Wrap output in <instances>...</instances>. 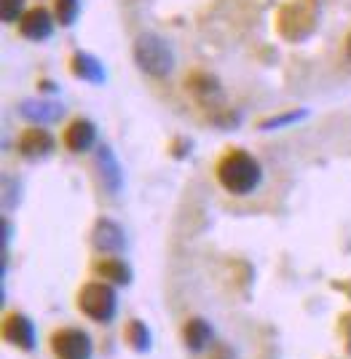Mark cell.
I'll use <instances>...</instances> for the list:
<instances>
[{"label":"cell","mask_w":351,"mask_h":359,"mask_svg":"<svg viewBox=\"0 0 351 359\" xmlns=\"http://www.w3.org/2000/svg\"><path fill=\"white\" fill-rule=\"evenodd\" d=\"M214 175H217V182L233 196H247L252 194L263 180V169H260V161L247 153L242 148L228 150L217 166H214Z\"/></svg>","instance_id":"6da1fadb"},{"label":"cell","mask_w":351,"mask_h":359,"mask_svg":"<svg viewBox=\"0 0 351 359\" xmlns=\"http://www.w3.org/2000/svg\"><path fill=\"white\" fill-rule=\"evenodd\" d=\"M135 62L145 75L151 78H167L174 67V54L172 46L156 35V32H142L135 41Z\"/></svg>","instance_id":"7a4b0ae2"},{"label":"cell","mask_w":351,"mask_h":359,"mask_svg":"<svg viewBox=\"0 0 351 359\" xmlns=\"http://www.w3.org/2000/svg\"><path fill=\"white\" fill-rule=\"evenodd\" d=\"M78 311L92 322L107 325L118 314V292L110 282H86L78 292Z\"/></svg>","instance_id":"3957f363"},{"label":"cell","mask_w":351,"mask_h":359,"mask_svg":"<svg viewBox=\"0 0 351 359\" xmlns=\"http://www.w3.org/2000/svg\"><path fill=\"white\" fill-rule=\"evenodd\" d=\"M51 351L57 359H92L94 344L81 327H60L51 335Z\"/></svg>","instance_id":"277c9868"},{"label":"cell","mask_w":351,"mask_h":359,"mask_svg":"<svg viewBox=\"0 0 351 359\" xmlns=\"http://www.w3.org/2000/svg\"><path fill=\"white\" fill-rule=\"evenodd\" d=\"M3 338H6V344L16 346L19 351H32L35 344H38L32 319L19 314V311H14V314H8L3 319Z\"/></svg>","instance_id":"5b68a950"},{"label":"cell","mask_w":351,"mask_h":359,"mask_svg":"<svg viewBox=\"0 0 351 359\" xmlns=\"http://www.w3.org/2000/svg\"><path fill=\"white\" fill-rule=\"evenodd\" d=\"M92 241L102 255H118L126 247V233H123V228L116 220L102 217V220H97V225H94Z\"/></svg>","instance_id":"8992f818"},{"label":"cell","mask_w":351,"mask_h":359,"mask_svg":"<svg viewBox=\"0 0 351 359\" xmlns=\"http://www.w3.org/2000/svg\"><path fill=\"white\" fill-rule=\"evenodd\" d=\"M97 169H99V180H102V188L110 196H118L123 191V169L116 158L113 148L99 145L97 150Z\"/></svg>","instance_id":"52a82bcc"},{"label":"cell","mask_w":351,"mask_h":359,"mask_svg":"<svg viewBox=\"0 0 351 359\" xmlns=\"http://www.w3.org/2000/svg\"><path fill=\"white\" fill-rule=\"evenodd\" d=\"M16 148H19V153H22L25 158L41 161V158H46L48 153L54 150V137L48 135L46 129H41V126H32V129H25V132H22Z\"/></svg>","instance_id":"ba28073f"},{"label":"cell","mask_w":351,"mask_h":359,"mask_svg":"<svg viewBox=\"0 0 351 359\" xmlns=\"http://www.w3.org/2000/svg\"><path fill=\"white\" fill-rule=\"evenodd\" d=\"M62 142L70 153H86L97 142V126L89 118H76L62 135Z\"/></svg>","instance_id":"9c48e42d"},{"label":"cell","mask_w":351,"mask_h":359,"mask_svg":"<svg viewBox=\"0 0 351 359\" xmlns=\"http://www.w3.org/2000/svg\"><path fill=\"white\" fill-rule=\"evenodd\" d=\"M19 32L27 38V41H46L48 35L54 32V19L46 8H30L25 11L22 19H19Z\"/></svg>","instance_id":"30bf717a"},{"label":"cell","mask_w":351,"mask_h":359,"mask_svg":"<svg viewBox=\"0 0 351 359\" xmlns=\"http://www.w3.org/2000/svg\"><path fill=\"white\" fill-rule=\"evenodd\" d=\"M19 116L32 121L35 126H46V123H57L64 116V107L60 102H48V100H25L19 105Z\"/></svg>","instance_id":"8fae6325"},{"label":"cell","mask_w":351,"mask_h":359,"mask_svg":"<svg viewBox=\"0 0 351 359\" xmlns=\"http://www.w3.org/2000/svg\"><path fill=\"white\" fill-rule=\"evenodd\" d=\"M212 341H214V330L207 319L193 316V319H188L183 325V344L188 351L201 354V351H207L212 346Z\"/></svg>","instance_id":"7c38bea8"},{"label":"cell","mask_w":351,"mask_h":359,"mask_svg":"<svg viewBox=\"0 0 351 359\" xmlns=\"http://www.w3.org/2000/svg\"><path fill=\"white\" fill-rule=\"evenodd\" d=\"M188 91L199 100L201 105L207 107H214L217 102H223V89H220V83H217V78L207 73H193L188 78Z\"/></svg>","instance_id":"4fadbf2b"},{"label":"cell","mask_w":351,"mask_h":359,"mask_svg":"<svg viewBox=\"0 0 351 359\" xmlns=\"http://www.w3.org/2000/svg\"><path fill=\"white\" fill-rule=\"evenodd\" d=\"M94 273L105 282H113V285H129L132 282V269L123 263L121 257H102L94 263Z\"/></svg>","instance_id":"5bb4252c"},{"label":"cell","mask_w":351,"mask_h":359,"mask_svg":"<svg viewBox=\"0 0 351 359\" xmlns=\"http://www.w3.org/2000/svg\"><path fill=\"white\" fill-rule=\"evenodd\" d=\"M73 73L83 81H89V83H105V67L99 65L97 57L83 54V51H78L73 57Z\"/></svg>","instance_id":"9a60e30c"},{"label":"cell","mask_w":351,"mask_h":359,"mask_svg":"<svg viewBox=\"0 0 351 359\" xmlns=\"http://www.w3.org/2000/svg\"><path fill=\"white\" fill-rule=\"evenodd\" d=\"M123 338H126V344L132 346L137 354L151 351V346H153L151 330H148V325H145L142 319H129V322H126V330H123Z\"/></svg>","instance_id":"2e32d148"},{"label":"cell","mask_w":351,"mask_h":359,"mask_svg":"<svg viewBox=\"0 0 351 359\" xmlns=\"http://www.w3.org/2000/svg\"><path fill=\"white\" fill-rule=\"evenodd\" d=\"M54 8H57V22H62L64 27L76 22L78 11H81V3L78 0H54Z\"/></svg>","instance_id":"e0dca14e"},{"label":"cell","mask_w":351,"mask_h":359,"mask_svg":"<svg viewBox=\"0 0 351 359\" xmlns=\"http://www.w3.org/2000/svg\"><path fill=\"white\" fill-rule=\"evenodd\" d=\"M301 118H305L303 110H301V113H298V110H292V113H284V116H274V118L263 121V123H260V129H266V132H268V129H282V126L298 123Z\"/></svg>","instance_id":"ac0fdd59"},{"label":"cell","mask_w":351,"mask_h":359,"mask_svg":"<svg viewBox=\"0 0 351 359\" xmlns=\"http://www.w3.org/2000/svg\"><path fill=\"white\" fill-rule=\"evenodd\" d=\"M22 8H25V0H0V16L6 25L22 19Z\"/></svg>","instance_id":"d6986e66"},{"label":"cell","mask_w":351,"mask_h":359,"mask_svg":"<svg viewBox=\"0 0 351 359\" xmlns=\"http://www.w3.org/2000/svg\"><path fill=\"white\" fill-rule=\"evenodd\" d=\"M346 57H349V62H351V35L346 38Z\"/></svg>","instance_id":"ffe728a7"}]
</instances>
